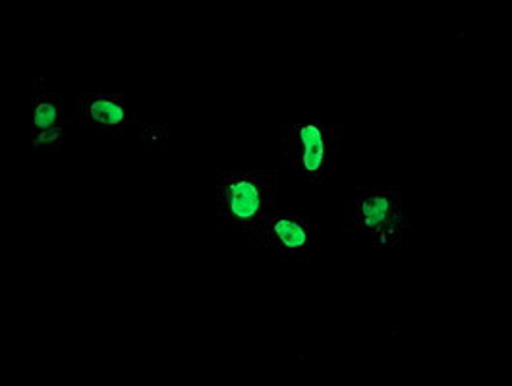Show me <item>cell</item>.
<instances>
[{
  "label": "cell",
  "mask_w": 512,
  "mask_h": 386,
  "mask_svg": "<svg viewBox=\"0 0 512 386\" xmlns=\"http://www.w3.org/2000/svg\"><path fill=\"white\" fill-rule=\"evenodd\" d=\"M341 215L342 232L366 236L371 248H402L414 230L400 186H360L342 203Z\"/></svg>",
  "instance_id": "6da1fadb"
},
{
  "label": "cell",
  "mask_w": 512,
  "mask_h": 386,
  "mask_svg": "<svg viewBox=\"0 0 512 386\" xmlns=\"http://www.w3.org/2000/svg\"><path fill=\"white\" fill-rule=\"evenodd\" d=\"M279 163L300 182L329 186L341 172V124L329 122H294L279 126Z\"/></svg>",
  "instance_id": "7a4b0ae2"
},
{
  "label": "cell",
  "mask_w": 512,
  "mask_h": 386,
  "mask_svg": "<svg viewBox=\"0 0 512 386\" xmlns=\"http://www.w3.org/2000/svg\"><path fill=\"white\" fill-rule=\"evenodd\" d=\"M279 170H219L215 192L223 230L250 232L279 209Z\"/></svg>",
  "instance_id": "3957f363"
},
{
  "label": "cell",
  "mask_w": 512,
  "mask_h": 386,
  "mask_svg": "<svg viewBox=\"0 0 512 386\" xmlns=\"http://www.w3.org/2000/svg\"><path fill=\"white\" fill-rule=\"evenodd\" d=\"M250 248L271 249L283 261H308L312 248V222L308 217L275 213L246 232Z\"/></svg>",
  "instance_id": "277c9868"
},
{
  "label": "cell",
  "mask_w": 512,
  "mask_h": 386,
  "mask_svg": "<svg viewBox=\"0 0 512 386\" xmlns=\"http://www.w3.org/2000/svg\"><path fill=\"white\" fill-rule=\"evenodd\" d=\"M138 109H134L122 95L114 93H80L76 120L95 136L122 138L134 120Z\"/></svg>",
  "instance_id": "5b68a950"
},
{
  "label": "cell",
  "mask_w": 512,
  "mask_h": 386,
  "mask_svg": "<svg viewBox=\"0 0 512 386\" xmlns=\"http://www.w3.org/2000/svg\"><path fill=\"white\" fill-rule=\"evenodd\" d=\"M72 124L66 118L60 93H49L43 87H33L31 93V134H39L57 126Z\"/></svg>",
  "instance_id": "8992f818"
},
{
  "label": "cell",
  "mask_w": 512,
  "mask_h": 386,
  "mask_svg": "<svg viewBox=\"0 0 512 386\" xmlns=\"http://www.w3.org/2000/svg\"><path fill=\"white\" fill-rule=\"evenodd\" d=\"M72 124H64L57 126L39 134H31V145L33 151H43V153H60V147L64 145L66 136H68V128Z\"/></svg>",
  "instance_id": "52a82bcc"
}]
</instances>
